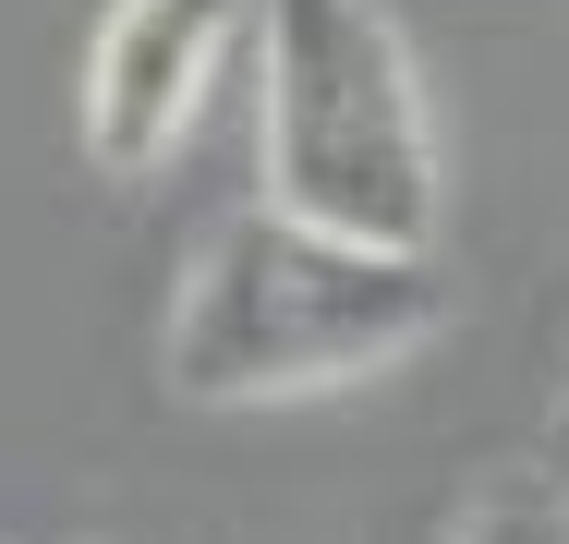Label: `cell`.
<instances>
[{
  "instance_id": "4",
  "label": "cell",
  "mask_w": 569,
  "mask_h": 544,
  "mask_svg": "<svg viewBox=\"0 0 569 544\" xmlns=\"http://www.w3.org/2000/svg\"><path fill=\"white\" fill-rule=\"evenodd\" d=\"M449 544H569V484L558 472H509V484H485L460 508Z\"/></svg>"
},
{
  "instance_id": "1",
  "label": "cell",
  "mask_w": 569,
  "mask_h": 544,
  "mask_svg": "<svg viewBox=\"0 0 569 544\" xmlns=\"http://www.w3.org/2000/svg\"><path fill=\"white\" fill-rule=\"evenodd\" d=\"M437 326H449L437 254L363 242V230H328V218H291L254 194L182 266L158 363H170V400L194 412H279V400H328V387L412 363Z\"/></svg>"
},
{
  "instance_id": "5",
  "label": "cell",
  "mask_w": 569,
  "mask_h": 544,
  "mask_svg": "<svg viewBox=\"0 0 569 544\" xmlns=\"http://www.w3.org/2000/svg\"><path fill=\"white\" fill-rule=\"evenodd\" d=\"M546 447H558V460H569V387H558V412H546Z\"/></svg>"
},
{
  "instance_id": "2",
  "label": "cell",
  "mask_w": 569,
  "mask_h": 544,
  "mask_svg": "<svg viewBox=\"0 0 569 544\" xmlns=\"http://www.w3.org/2000/svg\"><path fill=\"white\" fill-rule=\"evenodd\" d=\"M254 158L267 206L437 254V109L376 0H254Z\"/></svg>"
},
{
  "instance_id": "3",
  "label": "cell",
  "mask_w": 569,
  "mask_h": 544,
  "mask_svg": "<svg viewBox=\"0 0 569 544\" xmlns=\"http://www.w3.org/2000/svg\"><path fill=\"white\" fill-rule=\"evenodd\" d=\"M242 49H254V0H110L86 49V158L121 182L158 170Z\"/></svg>"
}]
</instances>
